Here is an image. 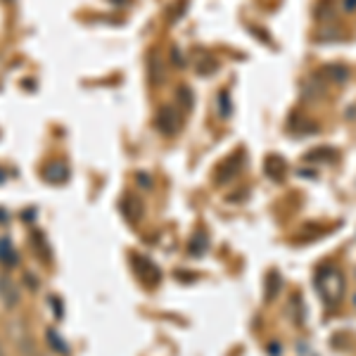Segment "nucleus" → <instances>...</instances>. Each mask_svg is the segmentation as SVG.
Instances as JSON below:
<instances>
[{"mask_svg":"<svg viewBox=\"0 0 356 356\" xmlns=\"http://www.w3.org/2000/svg\"><path fill=\"white\" fill-rule=\"evenodd\" d=\"M344 10H347V13H354V10H356V0H344Z\"/></svg>","mask_w":356,"mask_h":356,"instance_id":"nucleus-10","label":"nucleus"},{"mask_svg":"<svg viewBox=\"0 0 356 356\" xmlns=\"http://www.w3.org/2000/svg\"><path fill=\"white\" fill-rule=\"evenodd\" d=\"M157 129L166 136H171L178 131V117L171 107H164V110L157 114Z\"/></svg>","mask_w":356,"mask_h":356,"instance_id":"nucleus-3","label":"nucleus"},{"mask_svg":"<svg viewBox=\"0 0 356 356\" xmlns=\"http://www.w3.org/2000/svg\"><path fill=\"white\" fill-rule=\"evenodd\" d=\"M278 288H280V278L278 273H271V292H268V300H273L278 295Z\"/></svg>","mask_w":356,"mask_h":356,"instance_id":"nucleus-9","label":"nucleus"},{"mask_svg":"<svg viewBox=\"0 0 356 356\" xmlns=\"http://www.w3.org/2000/svg\"><path fill=\"white\" fill-rule=\"evenodd\" d=\"M48 340H50V344H53V347H55V352H60V354H67V344L62 342L60 337H57L53 330L48 332Z\"/></svg>","mask_w":356,"mask_h":356,"instance_id":"nucleus-8","label":"nucleus"},{"mask_svg":"<svg viewBox=\"0 0 356 356\" xmlns=\"http://www.w3.org/2000/svg\"><path fill=\"white\" fill-rule=\"evenodd\" d=\"M266 174H271L275 181H280V176L285 174V164L280 162V157H268L266 159Z\"/></svg>","mask_w":356,"mask_h":356,"instance_id":"nucleus-6","label":"nucleus"},{"mask_svg":"<svg viewBox=\"0 0 356 356\" xmlns=\"http://www.w3.org/2000/svg\"><path fill=\"white\" fill-rule=\"evenodd\" d=\"M316 290H318L321 300H323L325 307L335 309L337 304L342 302L344 297V288H347V283H344V273L340 271L337 266H321L318 273H316Z\"/></svg>","mask_w":356,"mask_h":356,"instance_id":"nucleus-1","label":"nucleus"},{"mask_svg":"<svg viewBox=\"0 0 356 356\" xmlns=\"http://www.w3.org/2000/svg\"><path fill=\"white\" fill-rule=\"evenodd\" d=\"M0 302L8 309H15L19 304V288H17V283L8 273L0 275Z\"/></svg>","mask_w":356,"mask_h":356,"instance_id":"nucleus-2","label":"nucleus"},{"mask_svg":"<svg viewBox=\"0 0 356 356\" xmlns=\"http://www.w3.org/2000/svg\"><path fill=\"white\" fill-rule=\"evenodd\" d=\"M0 356H5V352H3V344H0Z\"/></svg>","mask_w":356,"mask_h":356,"instance_id":"nucleus-11","label":"nucleus"},{"mask_svg":"<svg viewBox=\"0 0 356 356\" xmlns=\"http://www.w3.org/2000/svg\"><path fill=\"white\" fill-rule=\"evenodd\" d=\"M325 72H328L330 76H335V81H337V83H342L344 79L349 76V72H347V69H344V67H337V65L328 67V69H325Z\"/></svg>","mask_w":356,"mask_h":356,"instance_id":"nucleus-7","label":"nucleus"},{"mask_svg":"<svg viewBox=\"0 0 356 356\" xmlns=\"http://www.w3.org/2000/svg\"><path fill=\"white\" fill-rule=\"evenodd\" d=\"M43 176L48 178L50 183H65L69 176V169L62 162H53L43 169Z\"/></svg>","mask_w":356,"mask_h":356,"instance_id":"nucleus-4","label":"nucleus"},{"mask_svg":"<svg viewBox=\"0 0 356 356\" xmlns=\"http://www.w3.org/2000/svg\"><path fill=\"white\" fill-rule=\"evenodd\" d=\"M17 259H19V257H17L15 245L10 243L8 238H0V264H3V266H15Z\"/></svg>","mask_w":356,"mask_h":356,"instance_id":"nucleus-5","label":"nucleus"}]
</instances>
